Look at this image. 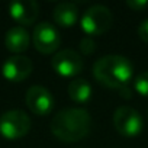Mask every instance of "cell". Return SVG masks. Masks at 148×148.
<instances>
[{
  "instance_id": "1",
  "label": "cell",
  "mask_w": 148,
  "mask_h": 148,
  "mask_svg": "<svg viewBox=\"0 0 148 148\" xmlns=\"http://www.w3.org/2000/svg\"><path fill=\"white\" fill-rule=\"evenodd\" d=\"M93 74L97 82L102 84L116 89L119 92H126V96H131V92L128 89V83L134 77V67L132 62L118 54H108L99 58L93 65Z\"/></svg>"
},
{
  "instance_id": "2",
  "label": "cell",
  "mask_w": 148,
  "mask_h": 148,
  "mask_svg": "<svg viewBox=\"0 0 148 148\" xmlns=\"http://www.w3.org/2000/svg\"><path fill=\"white\" fill-rule=\"evenodd\" d=\"M92 126L90 113L82 108H68L51 119V132L64 142H76L87 136Z\"/></svg>"
},
{
  "instance_id": "3",
  "label": "cell",
  "mask_w": 148,
  "mask_h": 148,
  "mask_svg": "<svg viewBox=\"0 0 148 148\" xmlns=\"http://www.w3.org/2000/svg\"><path fill=\"white\" fill-rule=\"evenodd\" d=\"M112 22H113V15L110 9L103 5L90 6L80 19L82 29L84 31V34H87V36L103 35L105 32L109 31Z\"/></svg>"
},
{
  "instance_id": "4",
  "label": "cell",
  "mask_w": 148,
  "mask_h": 148,
  "mask_svg": "<svg viewBox=\"0 0 148 148\" xmlns=\"http://www.w3.org/2000/svg\"><path fill=\"white\" fill-rule=\"evenodd\" d=\"M31 129V118L26 112L13 109L0 116V135L9 141L25 136Z\"/></svg>"
},
{
  "instance_id": "5",
  "label": "cell",
  "mask_w": 148,
  "mask_h": 148,
  "mask_svg": "<svg viewBox=\"0 0 148 148\" xmlns=\"http://www.w3.org/2000/svg\"><path fill=\"white\" fill-rule=\"evenodd\" d=\"M113 126L121 135L132 138L142 131L144 121L136 109L131 106H119L113 113Z\"/></svg>"
},
{
  "instance_id": "6",
  "label": "cell",
  "mask_w": 148,
  "mask_h": 148,
  "mask_svg": "<svg viewBox=\"0 0 148 148\" xmlns=\"http://www.w3.org/2000/svg\"><path fill=\"white\" fill-rule=\"evenodd\" d=\"M35 48L42 54H52L61 44V36L57 28L49 22H41L35 26L32 34Z\"/></svg>"
},
{
  "instance_id": "7",
  "label": "cell",
  "mask_w": 148,
  "mask_h": 148,
  "mask_svg": "<svg viewBox=\"0 0 148 148\" xmlns=\"http://www.w3.org/2000/svg\"><path fill=\"white\" fill-rule=\"evenodd\" d=\"M52 68L64 77H74L83 70V58L74 49H61L51 58Z\"/></svg>"
},
{
  "instance_id": "8",
  "label": "cell",
  "mask_w": 148,
  "mask_h": 148,
  "mask_svg": "<svg viewBox=\"0 0 148 148\" xmlns=\"http://www.w3.org/2000/svg\"><path fill=\"white\" fill-rule=\"evenodd\" d=\"M32 70H34L32 61L28 57L21 55V54L6 58V61L2 65L3 77L13 83H19V82H23L25 79H28L31 76Z\"/></svg>"
},
{
  "instance_id": "9",
  "label": "cell",
  "mask_w": 148,
  "mask_h": 148,
  "mask_svg": "<svg viewBox=\"0 0 148 148\" xmlns=\"http://www.w3.org/2000/svg\"><path fill=\"white\" fill-rule=\"evenodd\" d=\"M25 100H26L28 108L32 110V113L39 115V116L48 115L52 110L54 103H55L52 93L44 86L29 87L28 92H26Z\"/></svg>"
},
{
  "instance_id": "10",
  "label": "cell",
  "mask_w": 148,
  "mask_h": 148,
  "mask_svg": "<svg viewBox=\"0 0 148 148\" xmlns=\"http://www.w3.org/2000/svg\"><path fill=\"white\" fill-rule=\"evenodd\" d=\"M9 13L18 23L32 25L39 15V6L35 0H16L9 5Z\"/></svg>"
},
{
  "instance_id": "11",
  "label": "cell",
  "mask_w": 148,
  "mask_h": 148,
  "mask_svg": "<svg viewBox=\"0 0 148 148\" xmlns=\"http://www.w3.org/2000/svg\"><path fill=\"white\" fill-rule=\"evenodd\" d=\"M31 44V35L23 26H13L6 32L5 45L10 52L19 55L21 52L26 51Z\"/></svg>"
},
{
  "instance_id": "12",
  "label": "cell",
  "mask_w": 148,
  "mask_h": 148,
  "mask_svg": "<svg viewBox=\"0 0 148 148\" xmlns=\"http://www.w3.org/2000/svg\"><path fill=\"white\" fill-rule=\"evenodd\" d=\"M52 18L57 25L70 28L79 21V8L73 2H61L54 8Z\"/></svg>"
},
{
  "instance_id": "13",
  "label": "cell",
  "mask_w": 148,
  "mask_h": 148,
  "mask_svg": "<svg viewBox=\"0 0 148 148\" xmlns=\"http://www.w3.org/2000/svg\"><path fill=\"white\" fill-rule=\"evenodd\" d=\"M68 96L77 103H87L92 99V86L84 79H74L68 83Z\"/></svg>"
},
{
  "instance_id": "14",
  "label": "cell",
  "mask_w": 148,
  "mask_h": 148,
  "mask_svg": "<svg viewBox=\"0 0 148 148\" xmlns=\"http://www.w3.org/2000/svg\"><path fill=\"white\" fill-rule=\"evenodd\" d=\"M134 87L141 95L148 97V71H141L134 79Z\"/></svg>"
},
{
  "instance_id": "15",
  "label": "cell",
  "mask_w": 148,
  "mask_h": 148,
  "mask_svg": "<svg viewBox=\"0 0 148 148\" xmlns=\"http://www.w3.org/2000/svg\"><path fill=\"white\" fill-rule=\"evenodd\" d=\"M95 48H96V44H95V41L92 39V36H84V38L80 41V49H82V52H83L84 55L92 54V52L95 51Z\"/></svg>"
},
{
  "instance_id": "16",
  "label": "cell",
  "mask_w": 148,
  "mask_h": 148,
  "mask_svg": "<svg viewBox=\"0 0 148 148\" xmlns=\"http://www.w3.org/2000/svg\"><path fill=\"white\" fill-rule=\"evenodd\" d=\"M128 8H131L132 10H144L145 8H148V0H126Z\"/></svg>"
},
{
  "instance_id": "17",
  "label": "cell",
  "mask_w": 148,
  "mask_h": 148,
  "mask_svg": "<svg viewBox=\"0 0 148 148\" xmlns=\"http://www.w3.org/2000/svg\"><path fill=\"white\" fill-rule=\"evenodd\" d=\"M138 35H139V38L144 42L148 44V19H144L139 23V26H138Z\"/></svg>"
}]
</instances>
